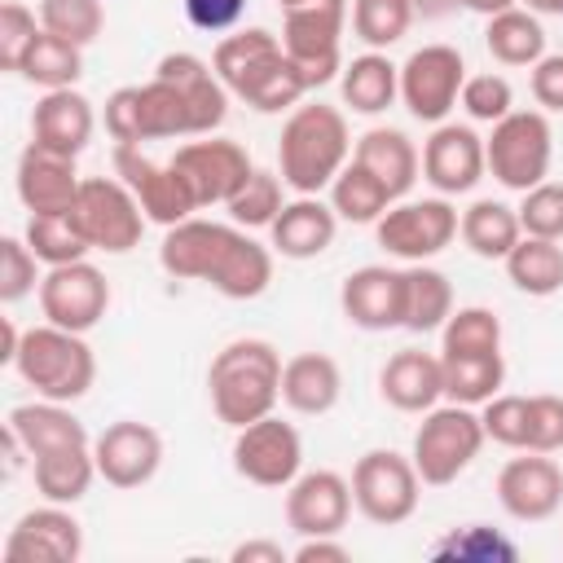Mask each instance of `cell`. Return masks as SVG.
Masks as SVG:
<instances>
[{"label": "cell", "instance_id": "cell-54", "mask_svg": "<svg viewBox=\"0 0 563 563\" xmlns=\"http://www.w3.org/2000/svg\"><path fill=\"white\" fill-rule=\"evenodd\" d=\"M180 4H185L189 26H198L207 35L233 31L242 22V13H246V0H180Z\"/></svg>", "mask_w": 563, "mask_h": 563}, {"label": "cell", "instance_id": "cell-43", "mask_svg": "<svg viewBox=\"0 0 563 563\" xmlns=\"http://www.w3.org/2000/svg\"><path fill=\"white\" fill-rule=\"evenodd\" d=\"M286 180H282V172H268V167H255L251 176H246V185L224 202V211H229V220L238 224V229H268L277 216H282V207H286Z\"/></svg>", "mask_w": 563, "mask_h": 563}, {"label": "cell", "instance_id": "cell-53", "mask_svg": "<svg viewBox=\"0 0 563 563\" xmlns=\"http://www.w3.org/2000/svg\"><path fill=\"white\" fill-rule=\"evenodd\" d=\"M106 132L114 145H141L145 128H141V84H123L106 97Z\"/></svg>", "mask_w": 563, "mask_h": 563}, {"label": "cell", "instance_id": "cell-26", "mask_svg": "<svg viewBox=\"0 0 563 563\" xmlns=\"http://www.w3.org/2000/svg\"><path fill=\"white\" fill-rule=\"evenodd\" d=\"M378 391L400 413H427L444 400V361L422 347H400L378 369Z\"/></svg>", "mask_w": 563, "mask_h": 563}, {"label": "cell", "instance_id": "cell-30", "mask_svg": "<svg viewBox=\"0 0 563 563\" xmlns=\"http://www.w3.org/2000/svg\"><path fill=\"white\" fill-rule=\"evenodd\" d=\"M352 158L361 167H369L387 185V194L396 202L413 189V180L422 172V154H418V145L400 128H369V132H361L356 145H352Z\"/></svg>", "mask_w": 563, "mask_h": 563}, {"label": "cell", "instance_id": "cell-39", "mask_svg": "<svg viewBox=\"0 0 563 563\" xmlns=\"http://www.w3.org/2000/svg\"><path fill=\"white\" fill-rule=\"evenodd\" d=\"M18 75H22L26 84L44 88V92H53V88H75V79L84 75V48L40 26V35H35V44L26 48Z\"/></svg>", "mask_w": 563, "mask_h": 563}, {"label": "cell", "instance_id": "cell-41", "mask_svg": "<svg viewBox=\"0 0 563 563\" xmlns=\"http://www.w3.org/2000/svg\"><path fill=\"white\" fill-rule=\"evenodd\" d=\"M444 361V400L479 409L493 400L506 383V361L501 352H479V356H440Z\"/></svg>", "mask_w": 563, "mask_h": 563}, {"label": "cell", "instance_id": "cell-9", "mask_svg": "<svg viewBox=\"0 0 563 563\" xmlns=\"http://www.w3.org/2000/svg\"><path fill=\"white\" fill-rule=\"evenodd\" d=\"M70 211H75V220H79V229H84L92 251L128 255L132 246H141L145 211H141L136 194L119 176H84L79 198H75Z\"/></svg>", "mask_w": 563, "mask_h": 563}, {"label": "cell", "instance_id": "cell-34", "mask_svg": "<svg viewBox=\"0 0 563 563\" xmlns=\"http://www.w3.org/2000/svg\"><path fill=\"white\" fill-rule=\"evenodd\" d=\"M484 48L493 62L501 66H537L545 57V26L532 9L515 4L506 13H493L488 26H484Z\"/></svg>", "mask_w": 563, "mask_h": 563}, {"label": "cell", "instance_id": "cell-25", "mask_svg": "<svg viewBox=\"0 0 563 563\" xmlns=\"http://www.w3.org/2000/svg\"><path fill=\"white\" fill-rule=\"evenodd\" d=\"M268 282H273V251L229 220V233L216 251L207 286L224 299H260L268 290Z\"/></svg>", "mask_w": 563, "mask_h": 563}, {"label": "cell", "instance_id": "cell-36", "mask_svg": "<svg viewBox=\"0 0 563 563\" xmlns=\"http://www.w3.org/2000/svg\"><path fill=\"white\" fill-rule=\"evenodd\" d=\"M501 264H506V277L515 282V290H523L532 299H550L563 290V246L550 238L523 233Z\"/></svg>", "mask_w": 563, "mask_h": 563}, {"label": "cell", "instance_id": "cell-2", "mask_svg": "<svg viewBox=\"0 0 563 563\" xmlns=\"http://www.w3.org/2000/svg\"><path fill=\"white\" fill-rule=\"evenodd\" d=\"M282 352L268 339H233L207 365L211 409L224 427H246L282 400Z\"/></svg>", "mask_w": 563, "mask_h": 563}, {"label": "cell", "instance_id": "cell-42", "mask_svg": "<svg viewBox=\"0 0 563 563\" xmlns=\"http://www.w3.org/2000/svg\"><path fill=\"white\" fill-rule=\"evenodd\" d=\"M479 352H501V317L484 303L453 308L449 321L440 325V356H479Z\"/></svg>", "mask_w": 563, "mask_h": 563}, {"label": "cell", "instance_id": "cell-24", "mask_svg": "<svg viewBox=\"0 0 563 563\" xmlns=\"http://www.w3.org/2000/svg\"><path fill=\"white\" fill-rule=\"evenodd\" d=\"M158 79H167L185 106H189V123H194V136H211L224 114H229V88L220 84L216 66H207L198 53H167L158 66H154Z\"/></svg>", "mask_w": 563, "mask_h": 563}, {"label": "cell", "instance_id": "cell-62", "mask_svg": "<svg viewBox=\"0 0 563 563\" xmlns=\"http://www.w3.org/2000/svg\"><path fill=\"white\" fill-rule=\"evenodd\" d=\"M277 4H282V9H290V4H303V0H277Z\"/></svg>", "mask_w": 563, "mask_h": 563}, {"label": "cell", "instance_id": "cell-40", "mask_svg": "<svg viewBox=\"0 0 563 563\" xmlns=\"http://www.w3.org/2000/svg\"><path fill=\"white\" fill-rule=\"evenodd\" d=\"M22 238L40 255V264H48V268L75 264V260H84L92 251L84 229H79V220H75V211H31Z\"/></svg>", "mask_w": 563, "mask_h": 563}, {"label": "cell", "instance_id": "cell-50", "mask_svg": "<svg viewBox=\"0 0 563 563\" xmlns=\"http://www.w3.org/2000/svg\"><path fill=\"white\" fill-rule=\"evenodd\" d=\"M479 422H484V435H488L493 444L528 449V396H506V391H497L493 400L479 405Z\"/></svg>", "mask_w": 563, "mask_h": 563}, {"label": "cell", "instance_id": "cell-44", "mask_svg": "<svg viewBox=\"0 0 563 563\" xmlns=\"http://www.w3.org/2000/svg\"><path fill=\"white\" fill-rule=\"evenodd\" d=\"M413 4L409 0H352V35L365 48H391L409 35L413 26Z\"/></svg>", "mask_w": 563, "mask_h": 563}, {"label": "cell", "instance_id": "cell-56", "mask_svg": "<svg viewBox=\"0 0 563 563\" xmlns=\"http://www.w3.org/2000/svg\"><path fill=\"white\" fill-rule=\"evenodd\" d=\"M290 559H295V563H347L352 550H347L339 537H303Z\"/></svg>", "mask_w": 563, "mask_h": 563}, {"label": "cell", "instance_id": "cell-61", "mask_svg": "<svg viewBox=\"0 0 563 563\" xmlns=\"http://www.w3.org/2000/svg\"><path fill=\"white\" fill-rule=\"evenodd\" d=\"M523 9H532L537 18H563V0H519Z\"/></svg>", "mask_w": 563, "mask_h": 563}, {"label": "cell", "instance_id": "cell-21", "mask_svg": "<svg viewBox=\"0 0 563 563\" xmlns=\"http://www.w3.org/2000/svg\"><path fill=\"white\" fill-rule=\"evenodd\" d=\"M339 308L356 330H396L405 321V268L387 264H365L343 277Z\"/></svg>", "mask_w": 563, "mask_h": 563}, {"label": "cell", "instance_id": "cell-29", "mask_svg": "<svg viewBox=\"0 0 563 563\" xmlns=\"http://www.w3.org/2000/svg\"><path fill=\"white\" fill-rule=\"evenodd\" d=\"M9 431L18 435V444L26 449V457L53 453V449H70V444H92L88 427L62 405V400H26L9 409Z\"/></svg>", "mask_w": 563, "mask_h": 563}, {"label": "cell", "instance_id": "cell-6", "mask_svg": "<svg viewBox=\"0 0 563 563\" xmlns=\"http://www.w3.org/2000/svg\"><path fill=\"white\" fill-rule=\"evenodd\" d=\"M484 158L493 180L515 194L541 185L554 158V128L545 110H510L506 119H497L493 132L484 136Z\"/></svg>", "mask_w": 563, "mask_h": 563}, {"label": "cell", "instance_id": "cell-55", "mask_svg": "<svg viewBox=\"0 0 563 563\" xmlns=\"http://www.w3.org/2000/svg\"><path fill=\"white\" fill-rule=\"evenodd\" d=\"M528 88L545 114H563V53H545L528 75Z\"/></svg>", "mask_w": 563, "mask_h": 563}, {"label": "cell", "instance_id": "cell-18", "mask_svg": "<svg viewBox=\"0 0 563 563\" xmlns=\"http://www.w3.org/2000/svg\"><path fill=\"white\" fill-rule=\"evenodd\" d=\"M497 501L510 519L519 523H541L563 506V466L550 453H528L510 457L497 471Z\"/></svg>", "mask_w": 563, "mask_h": 563}, {"label": "cell", "instance_id": "cell-48", "mask_svg": "<svg viewBox=\"0 0 563 563\" xmlns=\"http://www.w3.org/2000/svg\"><path fill=\"white\" fill-rule=\"evenodd\" d=\"M457 106H462L475 123H497V119H506V114L515 110V88H510V79H506V75H497V70L466 75Z\"/></svg>", "mask_w": 563, "mask_h": 563}, {"label": "cell", "instance_id": "cell-16", "mask_svg": "<svg viewBox=\"0 0 563 563\" xmlns=\"http://www.w3.org/2000/svg\"><path fill=\"white\" fill-rule=\"evenodd\" d=\"M176 172L185 176V185L194 189L198 207H224L242 185L246 176L255 172L251 154L238 145V141H224V136H202V141H189L172 154Z\"/></svg>", "mask_w": 563, "mask_h": 563}, {"label": "cell", "instance_id": "cell-5", "mask_svg": "<svg viewBox=\"0 0 563 563\" xmlns=\"http://www.w3.org/2000/svg\"><path fill=\"white\" fill-rule=\"evenodd\" d=\"M484 422L471 405H431L413 431V466L422 475V484L440 488V484H453L484 449Z\"/></svg>", "mask_w": 563, "mask_h": 563}, {"label": "cell", "instance_id": "cell-32", "mask_svg": "<svg viewBox=\"0 0 563 563\" xmlns=\"http://www.w3.org/2000/svg\"><path fill=\"white\" fill-rule=\"evenodd\" d=\"M339 92L352 114H383L400 97V66L387 53L369 48L339 70Z\"/></svg>", "mask_w": 563, "mask_h": 563}, {"label": "cell", "instance_id": "cell-47", "mask_svg": "<svg viewBox=\"0 0 563 563\" xmlns=\"http://www.w3.org/2000/svg\"><path fill=\"white\" fill-rule=\"evenodd\" d=\"M515 211H519V229L528 238L563 242V185L559 180H541V185L523 189V202Z\"/></svg>", "mask_w": 563, "mask_h": 563}, {"label": "cell", "instance_id": "cell-12", "mask_svg": "<svg viewBox=\"0 0 563 563\" xmlns=\"http://www.w3.org/2000/svg\"><path fill=\"white\" fill-rule=\"evenodd\" d=\"M233 471L260 488H290L303 471V440L277 413H264L233 435Z\"/></svg>", "mask_w": 563, "mask_h": 563}, {"label": "cell", "instance_id": "cell-13", "mask_svg": "<svg viewBox=\"0 0 563 563\" xmlns=\"http://www.w3.org/2000/svg\"><path fill=\"white\" fill-rule=\"evenodd\" d=\"M110 163H114V176L136 194L145 220L172 229L198 211V198L176 172V163H154L150 154H141V145H114Z\"/></svg>", "mask_w": 563, "mask_h": 563}, {"label": "cell", "instance_id": "cell-4", "mask_svg": "<svg viewBox=\"0 0 563 563\" xmlns=\"http://www.w3.org/2000/svg\"><path fill=\"white\" fill-rule=\"evenodd\" d=\"M13 369H18V378L26 387H35V396L70 405V400L88 396V387L97 378V356H92L84 334L44 321V325L22 330Z\"/></svg>", "mask_w": 563, "mask_h": 563}, {"label": "cell", "instance_id": "cell-20", "mask_svg": "<svg viewBox=\"0 0 563 563\" xmlns=\"http://www.w3.org/2000/svg\"><path fill=\"white\" fill-rule=\"evenodd\" d=\"M352 506V479L339 471H299V479L286 488V523L299 537H339Z\"/></svg>", "mask_w": 563, "mask_h": 563}, {"label": "cell", "instance_id": "cell-22", "mask_svg": "<svg viewBox=\"0 0 563 563\" xmlns=\"http://www.w3.org/2000/svg\"><path fill=\"white\" fill-rule=\"evenodd\" d=\"M92 132H97V110L79 88H53L31 110V141L53 154L79 158L88 150Z\"/></svg>", "mask_w": 563, "mask_h": 563}, {"label": "cell", "instance_id": "cell-58", "mask_svg": "<svg viewBox=\"0 0 563 563\" xmlns=\"http://www.w3.org/2000/svg\"><path fill=\"white\" fill-rule=\"evenodd\" d=\"M462 9H471V13H484V18H493V13H506V9H515L519 0H457Z\"/></svg>", "mask_w": 563, "mask_h": 563}, {"label": "cell", "instance_id": "cell-8", "mask_svg": "<svg viewBox=\"0 0 563 563\" xmlns=\"http://www.w3.org/2000/svg\"><path fill=\"white\" fill-rule=\"evenodd\" d=\"M418 497H422V475H418L413 457H405L396 449H369L356 457L352 501L369 523H378V528L405 523L418 510Z\"/></svg>", "mask_w": 563, "mask_h": 563}, {"label": "cell", "instance_id": "cell-49", "mask_svg": "<svg viewBox=\"0 0 563 563\" xmlns=\"http://www.w3.org/2000/svg\"><path fill=\"white\" fill-rule=\"evenodd\" d=\"M40 255L26 246V238H0V299L22 303L31 290H40Z\"/></svg>", "mask_w": 563, "mask_h": 563}, {"label": "cell", "instance_id": "cell-23", "mask_svg": "<svg viewBox=\"0 0 563 563\" xmlns=\"http://www.w3.org/2000/svg\"><path fill=\"white\" fill-rule=\"evenodd\" d=\"M79 185H84V176L75 172V158L53 154L35 141L18 154L13 189H18L26 211H70L79 198Z\"/></svg>", "mask_w": 563, "mask_h": 563}, {"label": "cell", "instance_id": "cell-1", "mask_svg": "<svg viewBox=\"0 0 563 563\" xmlns=\"http://www.w3.org/2000/svg\"><path fill=\"white\" fill-rule=\"evenodd\" d=\"M211 66L220 75V84L229 88V97L246 101L260 114H282L295 110L312 88L303 79V70L286 57L282 35L264 31V26H242L220 35Z\"/></svg>", "mask_w": 563, "mask_h": 563}, {"label": "cell", "instance_id": "cell-60", "mask_svg": "<svg viewBox=\"0 0 563 563\" xmlns=\"http://www.w3.org/2000/svg\"><path fill=\"white\" fill-rule=\"evenodd\" d=\"M18 343H22V330H18V325L4 317V347H0V361H4V365H13V356H18Z\"/></svg>", "mask_w": 563, "mask_h": 563}, {"label": "cell", "instance_id": "cell-38", "mask_svg": "<svg viewBox=\"0 0 563 563\" xmlns=\"http://www.w3.org/2000/svg\"><path fill=\"white\" fill-rule=\"evenodd\" d=\"M391 202H396V198L387 194V185H383L369 167H361L356 158H347V167L330 180V207H334V216L347 220V224H378V216H383Z\"/></svg>", "mask_w": 563, "mask_h": 563}, {"label": "cell", "instance_id": "cell-59", "mask_svg": "<svg viewBox=\"0 0 563 563\" xmlns=\"http://www.w3.org/2000/svg\"><path fill=\"white\" fill-rule=\"evenodd\" d=\"M409 4H413L418 18H444V13L457 9V0H409Z\"/></svg>", "mask_w": 563, "mask_h": 563}, {"label": "cell", "instance_id": "cell-27", "mask_svg": "<svg viewBox=\"0 0 563 563\" xmlns=\"http://www.w3.org/2000/svg\"><path fill=\"white\" fill-rule=\"evenodd\" d=\"M334 233H339V216L330 202H321V194H299L268 224L273 251L282 260H317L321 251H330Z\"/></svg>", "mask_w": 563, "mask_h": 563}, {"label": "cell", "instance_id": "cell-10", "mask_svg": "<svg viewBox=\"0 0 563 563\" xmlns=\"http://www.w3.org/2000/svg\"><path fill=\"white\" fill-rule=\"evenodd\" d=\"M457 207L435 194V198H418V202H391L378 224H374V238L387 255L405 260V264H422L431 255H440L453 238H457Z\"/></svg>", "mask_w": 563, "mask_h": 563}, {"label": "cell", "instance_id": "cell-17", "mask_svg": "<svg viewBox=\"0 0 563 563\" xmlns=\"http://www.w3.org/2000/svg\"><path fill=\"white\" fill-rule=\"evenodd\" d=\"M92 457H97V475L110 488H141L163 466V435L150 422L119 418L92 440Z\"/></svg>", "mask_w": 563, "mask_h": 563}, {"label": "cell", "instance_id": "cell-35", "mask_svg": "<svg viewBox=\"0 0 563 563\" xmlns=\"http://www.w3.org/2000/svg\"><path fill=\"white\" fill-rule=\"evenodd\" d=\"M457 233H462L466 251L479 255V260H506L510 246L523 238L519 211L506 207V202H497V198H475V202L462 211Z\"/></svg>", "mask_w": 563, "mask_h": 563}, {"label": "cell", "instance_id": "cell-28", "mask_svg": "<svg viewBox=\"0 0 563 563\" xmlns=\"http://www.w3.org/2000/svg\"><path fill=\"white\" fill-rule=\"evenodd\" d=\"M343 396V369L334 356L325 352H295L282 365V405L303 413V418H321L339 405Z\"/></svg>", "mask_w": 563, "mask_h": 563}, {"label": "cell", "instance_id": "cell-31", "mask_svg": "<svg viewBox=\"0 0 563 563\" xmlns=\"http://www.w3.org/2000/svg\"><path fill=\"white\" fill-rule=\"evenodd\" d=\"M224 233H229V224H220V220H198V216L172 224V229L163 233V246H158L163 273H172V277H180V282H207Z\"/></svg>", "mask_w": 563, "mask_h": 563}, {"label": "cell", "instance_id": "cell-51", "mask_svg": "<svg viewBox=\"0 0 563 563\" xmlns=\"http://www.w3.org/2000/svg\"><path fill=\"white\" fill-rule=\"evenodd\" d=\"M35 35H40L35 13L22 0H4L0 4V66L4 70H22V57L35 44Z\"/></svg>", "mask_w": 563, "mask_h": 563}, {"label": "cell", "instance_id": "cell-11", "mask_svg": "<svg viewBox=\"0 0 563 563\" xmlns=\"http://www.w3.org/2000/svg\"><path fill=\"white\" fill-rule=\"evenodd\" d=\"M466 62L453 44H422L400 66V101L418 123H444L462 97Z\"/></svg>", "mask_w": 563, "mask_h": 563}, {"label": "cell", "instance_id": "cell-14", "mask_svg": "<svg viewBox=\"0 0 563 563\" xmlns=\"http://www.w3.org/2000/svg\"><path fill=\"white\" fill-rule=\"evenodd\" d=\"M106 308H110V282L88 260L57 264L40 282V312L53 325H66L75 334H88L106 317Z\"/></svg>", "mask_w": 563, "mask_h": 563}, {"label": "cell", "instance_id": "cell-3", "mask_svg": "<svg viewBox=\"0 0 563 563\" xmlns=\"http://www.w3.org/2000/svg\"><path fill=\"white\" fill-rule=\"evenodd\" d=\"M347 158H352V136L339 106L308 101L290 110L277 136V172L295 194L330 189V180L347 167Z\"/></svg>", "mask_w": 563, "mask_h": 563}, {"label": "cell", "instance_id": "cell-37", "mask_svg": "<svg viewBox=\"0 0 563 563\" xmlns=\"http://www.w3.org/2000/svg\"><path fill=\"white\" fill-rule=\"evenodd\" d=\"M449 312H453V282L440 268H431L427 260L409 264L405 268V321H400V330L431 334L449 321Z\"/></svg>", "mask_w": 563, "mask_h": 563}, {"label": "cell", "instance_id": "cell-52", "mask_svg": "<svg viewBox=\"0 0 563 563\" xmlns=\"http://www.w3.org/2000/svg\"><path fill=\"white\" fill-rule=\"evenodd\" d=\"M563 449V396L541 391L528 396V453H559Z\"/></svg>", "mask_w": 563, "mask_h": 563}, {"label": "cell", "instance_id": "cell-19", "mask_svg": "<svg viewBox=\"0 0 563 563\" xmlns=\"http://www.w3.org/2000/svg\"><path fill=\"white\" fill-rule=\"evenodd\" d=\"M79 554H84V523L70 515V506L57 501L26 510L4 537L9 563H75Z\"/></svg>", "mask_w": 563, "mask_h": 563}, {"label": "cell", "instance_id": "cell-15", "mask_svg": "<svg viewBox=\"0 0 563 563\" xmlns=\"http://www.w3.org/2000/svg\"><path fill=\"white\" fill-rule=\"evenodd\" d=\"M488 172V158H484V136L471 128V123H435L431 136L422 141V180L444 194V198H457V194H471Z\"/></svg>", "mask_w": 563, "mask_h": 563}, {"label": "cell", "instance_id": "cell-46", "mask_svg": "<svg viewBox=\"0 0 563 563\" xmlns=\"http://www.w3.org/2000/svg\"><path fill=\"white\" fill-rule=\"evenodd\" d=\"M40 26L88 48L106 26V9L101 0H40Z\"/></svg>", "mask_w": 563, "mask_h": 563}, {"label": "cell", "instance_id": "cell-7", "mask_svg": "<svg viewBox=\"0 0 563 563\" xmlns=\"http://www.w3.org/2000/svg\"><path fill=\"white\" fill-rule=\"evenodd\" d=\"M347 13V0H303L282 9V48L303 70L308 88H321L343 70Z\"/></svg>", "mask_w": 563, "mask_h": 563}, {"label": "cell", "instance_id": "cell-45", "mask_svg": "<svg viewBox=\"0 0 563 563\" xmlns=\"http://www.w3.org/2000/svg\"><path fill=\"white\" fill-rule=\"evenodd\" d=\"M141 128H145V141H167V136H194V123H189V106L185 97L167 84V79H150L141 84Z\"/></svg>", "mask_w": 563, "mask_h": 563}, {"label": "cell", "instance_id": "cell-57", "mask_svg": "<svg viewBox=\"0 0 563 563\" xmlns=\"http://www.w3.org/2000/svg\"><path fill=\"white\" fill-rule=\"evenodd\" d=\"M233 563H286V550L277 545V541H264V537H255V541H242V545H233V554H229Z\"/></svg>", "mask_w": 563, "mask_h": 563}, {"label": "cell", "instance_id": "cell-33", "mask_svg": "<svg viewBox=\"0 0 563 563\" xmlns=\"http://www.w3.org/2000/svg\"><path fill=\"white\" fill-rule=\"evenodd\" d=\"M31 475H35L40 497L57 501V506H75L92 488V479H101L92 444H70V449H53V453L31 457Z\"/></svg>", "mask_w": 563, "mask_h": 563}]
</instances>
